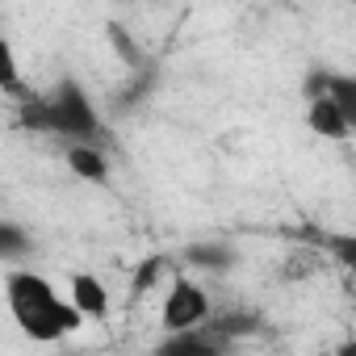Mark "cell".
<instances>
[{
    "instance_id": "obj_1",
    "label": "cell",
    "mask_w": 356,
    "mask_h": 356,
    "mask_svg": "<svg viewBox=\"0 0 356 356\" xmlns=\"http://www.w3.org/2000/svg\"><path fill=\"white\" fill-rule=\"evenodd\" d=\"M5 302H9V314H13L17 331L30 335L34 343H59L63 335H72L84 323V314L72 302V293H63L55 281H47L34 268L9 264V273H5Z\"/></svg>"
},
{
    "instance_id": "obj_2",
    "label": "cell",
    "mask_w": 356,
    "mask_h": 356,
    "mask_svg": "<svg viewBox=\"0 0 356 356\" xmlns=\"http://www.w3.org/2000/svg\"><path fill=\"white\" fill-rule=\"evenodd\" d=\"M30 126L34 130H47V134H55L63 143H101L105 138L97 101L72 76L59 80L51 92H42V97L30 101Z\"/></svg>"
},
{
    "instance_id": "obj_3",
    "label": "cell",
    "mask_w": 356,
    "mask_h": 356,
    "mask_svg": "<svg viewBox=\"0 0 356 356\" xmlns=\"http://www.w3.org/2000/svg\"><path fill=\"white\" fill-rule=\"evenodd\" d=\"M214 314H218L214 298L197 277H176L163 293V306H159L163 331H193V327H206Z\"/></svg>"
},
{
    "instance_id": "obj_4",
    "label": "cell",
    "mask_w": 356,
    "mask_h": 356,
    "mask_svg": "<svg viewBox=\"0 0 356 356\" xmlns=\"http://www.w3.org/2000/svg\"><path fill=\"white\" fill-rule=\"evenodd\" d=\"M306 126H310V134H318V138H327V143H348V138H352V126H348L343 109L335 105V97H331L327 88H310Z\"/></svg>"
},
{
    "instance_id": "obj_5",
    "label": "cell",
    "mask_w": 356,
    "mask_h": 356,
    "mask_svg": "<svg viewBox=\"0 0 356 356\" xmlns=\"http://www.w3.org/2000/svg\"><path fill=\"white\" fill-rule=\"evenodd\" d=\"M67 293H72V302L80 306L84 323H105V318H109V310H113L105 281H101V277H92V273H72V277H67Z\"/></svg>"
},
{
    "instance_id": "obj_6",
    "label": "cell",
    "mask_w": 356,
    "mask_h": 356,
    "mask_svg": "<svg viewBox=\"0 0 356 356\" xmlns=\"http://www.w3.org/2000/svg\"><path fill=\"white\" fill-rule=\"evenodd\" d=\"M185 264L193 273H218L222 277V273H231L239 264V252L231 243H222V239H202V243L185 248Z\"/></svg>"
},
{
    "instance_id": "obj_7",
    "label": "cell",
    "mask_w": 356,
    "mask_h": 356,
    "mask_svg": "<svg viewBox=\"0 0 356 356\" xmlns=\"http://www.w3.org/2000/svg\"><path fill=\"white\" fill-rule=\"evenodd\" d=\"M67 168L88 185H105L109 181V155L105 143H67Z\"/></svg>"
},
{
    "instance_id": "obj_8",
    "label": "cell",
    "mask_w": 356,
    "mask_h": 356,
    "mask_svg": "<svg viewBox=\"0 0 356 356\" xmlns=\"http://www.w3.org/2000/svg\"><path fill=\"white\" fill-rule=\"evenodd\" d=\"M310 88H327L335 97V105L343 109V118L352 126V138H356V72H318Z\"/></svg>"
},
{
    "instance_id": "obj_9",
    "label": "cell",
    "mask_w": 356,
    "mask_h": 356,
    "mask_svg": "<svg viewBox=\"0 0 356 356\" xmlns=\"http://www.w3.org/2000/svg\"><path fill=\"white\" fill-rule=\"evenodd\" d=\"M30 248H34V239H26L17 222H0V256H5L9 264H17Z\"/></svg>"
},
{
    "instance_id": "obj_10",
    "label": "cell",
    "mask_w": 356,
    "mask_h": 356,
    "mask_svg": "<svg viewBox=\"0 0 356 356\" xmlns=\"http://www.w3.org/2000/svg\"><path fill=\"white\" fill-rule=\"evenodd\" d=\"M331 252H335V260L348 268V277L356 285V235H331Z\"/></svg>"
}]
</instances>
